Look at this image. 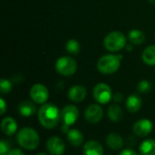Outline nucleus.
Masks as SVG:
<instances>
[{
	"instance_id": "nucleus-1",
	"label": "nucleus",
	"mask_w": 155,
	"mask_h": 155,
	"mask_svg": "<svg viewBox=\"0 0 155 155\" xmlns=\"http://www.w3.org/2000/svg\"><path fill=\"white\" fill-rule=\"evenodd\" d=\"M37 115L41 125L46 129H54L61 121V112L54 104H42Z\"/></svg>"
},
{
	"instance_id": "nucleus-2",
	"label": "nucleus",
	"mask_w": 155,
	"mask_h": 155,
	"mask_svg": "<svg viewBox=\"0 0 155 155\" xmlns=\"http://www.w3.org/2000/svg\"><path fill=\"white\" fill-rule=\"evenodd\" d=\"M16 141L23 149L33 151L38 147L40 143V137L35 129L31 127H24L18 132Z\"/></svg>"
},
{
	"instance_id": "nucleus-3",
	"label": "nucleus",
	"mask_w": 155,
	"mask_h": 155,
	"mask_svg": "<svg viewBox=\"0 0 155 155\" xmlns=\"http://www.w3.org/2000/svg\"><path fill=\"white\" fill-rule=\"evenodd\" d=\"M123 58L124 55L120 54L103 55L97 62V69L103 74H113L120 68Z\"/></svg>"
},
{
	"instance_id": "nucleus-4",
	"label": "nucleus",
	"mask_w": 155,
	"mask_h": 155,
	"mask_svg": "<svg viewBox=\"0 0 155 155\" xmlns=\"http://www.w3.org/2000/svg\"><path fill=\"white\" fill-rule=\"evenodd\" d=\"M80 115L79 110L75 105L68 104L64 106L61 111V122H62V132L67 134L71 129L70 127L74 125L78 120Z\"/></svg>"
},
{
	"instance_id": "nucleus-5",
	"label": "nucleus",
	"mask_w": 155,
	"mask_h": 155,
	"mask_svg": "<svg viewBox=\"0 0 155 155\" xmlns=\"http://www.w3.org/2000/svg\"><path fill=\"white\" fill-rule=\"evenodd\" d=\"M126 37L124 33L114 31L109 33L104 40V45L110 52H118L126 45Z\"/></svg>"
},
{
	"instance_id": "nucleus-6",
	"label": "nucleus",
	"mask_w": 155,
	"mask_h": 155,
	"mask_svg": "<svg viewBox=\"0 0 155 155\" xmlns=\"http://www.w3.org/2000/svg\"><path fill=\"white\" fill-rule=\"evenodd\" d=\"M76 69L77 64L70 56H62L55 62V70L61 75L71 76L76 72Z\"/></svg>"
},
{
	"instance_id": "nucleus-7",
	"label": "nucleus",
	"mask_w": 155,
	"mask_h": 155,
	"mask_svg": "<svg viewBox=\"0 0 155 155\" xmlns=\"http://www.w3.org/2000/svg\"><path fill=\"white\" fill-rule=\"evenodd\" d=\"M93 96L98 104H106L113 99V92L108 84L99 83L94 87Z\"/></svg>"
},
{
	"instance_id": "nucleus-8",
	"label": "nucleus",
	"mask_w": 155,
	"mask_h": 155,
	"mask_svg": "<svg viewBox=\"0 0 155 155\" xmlns=\"http://www.w3.org/2000/svg\"><path fill=\"white\" fill-rule=\"evenodd\" d=\"M30 97L32 101L37 104H46V101L49 98L48 89L42 84H35L30 89Z\"/></svg>"
},
{
	"instance_id": "nucleus-9",
	"label": "nucleus",
	"mask_w": 155,
	"mask_h": 155,
	"mask_svg": "<svg viewBox=\"0 0 155 155\" xmlns=\"http://www.w3.org/2000/svg\"><path fill=\"white\" fill-rule=\"evenodd\" d=\"M46 149L50 155H63L65 152V144L60 137L52 136L46 142Z\"/></svg>"
},
{
	"instance_id": "nucleus-10",
	"label": "nucleus",
	"mask_w": 155,
	"mask_h": 155,
	"mask_svg": "<svg viewBox=\"0 0 155 155\" xmlns=\"http://www.w3.org/2000/svg\"><path fill=\"white\" fill-rule=\"evenodd\" d=\"M104 116V110L99 104H91L89 105L85 112L84 117L85 120L90 124H97L99 123Z\"/></svg>"
},
{
	"instance_id": "nucleus-11",
	"label": "nucleus",
	"mask_w": 155,
	"mask_h": 155,
	"mask_svg": "<svg viewBox=\"0 0 155 155\" xmlns=\"http://www.w3.org/2000/svg\"><path fill=\"white\" fill-rule=\"evenodd\" d=\"M153 129V124L149 119L146 118L140 119L134 124L133 127L134 133L140 137H145L149 135L152 133Z\"/></svg>"
},
{
	"instance_id": "nucleus-12",
	"label": "nucleus",
	"mask_w": 155,
	"mask_h": 155,
	"mask_svg": "<svg viewBox=\"0 0 155 155\" xmlns=\"http://www.w3.org/2000/svg\"><path fill=\"white\" fill-rule=\"evenodd\" d=\"M87 94V91L84 86L76 84L72 86L68 91V97L71 101L74 103H80L83 102Z\"/></svg>"
},
{
	"instance_id": "nucleus-13",
	"label": "nucleus",
	"mask_w": 155,
	"mask_h": 155,
	"mask_svg": "<svg viewBox=\"0 0 155 155\" xmlns=\"http://www.w3.org/2000/svg\"><path fill=\"white\" fill-rule=\"evenodd\" d=\"M84 155H104L103 145L95 140L86 142L83 148Z\"/></svg>"
},
{
	"instance_id": "nucleus-14",
	"label": "nucleus",
	"mask_w": 155,
	"mask_h": 155,
	"mask_svg": "<svg viewBox=\"0 0 155 155\" xmlns=\"http://www.w3.org/2000/svg\"><path fill=\"white\" fill-rule=\"evenodd\" d=\"M105 142H106L107 146L113 151H118V150L122 149L124 146V139L117 133L109 134L106 136Z\"/></svg>"
},
{
	"instance_id": "nucleus-15",
	"label": "nucleus",
	"mask_w": 155,
	"mask_h": 155,
	"mask_svg": "<svg viewBox=\"0 0 155 155\" xmlns=\"http://www.w3.org/2000/svg\"><path fill=\"white\" fill-rule=\"evenodd\" d=\"M1 130L2 132L7 135L12 136L17 131V123L12 117H5L1 122Z\"/></svg>"
},
{
	"instance_id": "nucleus-16",
	"label": "nucleus",
	"mask_w": 155,
	"mask_h": 155,
	"mask_svg": "<svg viewBox=\"0 0 155 155\" xmlns=\"http://www.w3.org/2000/svg\"><path fill=\"white\" fill-rule=\"evenodd\" d=\"M35 103L31 101H23L18 104V113L20 115L24 117H30L33 116L36 113V107Z\"/></svg>"
},
{
	"instance_id": "nucleus-17",
	"label": "nucleus",
	"mask_w": 155,
	"mask_h": 155,
	"mask_svg": "<svg viewBox=\"0 0 155 155\" xmlns=\"http://www.w3.org/2000/svg\"><path fill=\"white\" fill-rule=\"evenodd\" d=\"M67 141L74 147H79L83 144L84 137L83 134L77 129H71L67 134Z\"/></svg>"
},
{
	"instance_id": "nucleus-18",
	"label": "nucleus",
	"mask_w": 155,
	"mask_h": 155,
	"mask_svg": "<svg viewBox=\"0 0 155 155\" xmlns=\"http://www.w3.org/2000/svg\"><path fill=\"white\" fill-rule=\"evenodd\" d=\"M143 105V101L141 97L137 94H131L126 100V108L130 113L138 112Z\"/></svg>"
},
{
	"instance_id": "nucleus-19",
	"label": "nucleus",
	"mask_w": 155,
	"mask_h": 155,
	"mask_svg": "<svg viewBox=\"0 0 155 155\" xmlns=\"http://www.w3.org/2000/svg\"><path fill=\"white\" fill-rule=\"evenodd\" d=\"M107 116L113 123H119L124 117V111L118 104H112L107 110Z\"/></svg>"
},
{
	"instance_id": "nucleus-20",
	"label": "nucleus",
	"mask_w": 155,
	"mask_h": 155,
	"mask_svg": "<svg viewBox=\"0 0 155 155\" xmlns=\"http://www.w3.org/2000/svg\"><path fill=\"white\" fill-rule=\"evenodd\" d=\"M142 59L147 65L155 66V45H150L143 50Z\"/></svg>"
},
{
	"instance_id": "nucleus-21",
	"label": "nucleus",
	"mask_w": 155,
	"mask_h": 155,
	"mask_svg": "<svg viewBox=\"0 0 155 155\" xmlns=\"http://www.w3.org/2000/svg\"><path fill=\"white\" fill-rule=\"evenodd\" d=\"M141 155H155V140L147 139L143 141L140 145Z\"/></svg>"
},
{
	"instance_id": "nucleus-22",
	"label": "nucleus",
	"mask_w": 155,
	"mask_h": 155,
	"mask_svg": "<svg viewBox=\"0 0 155 155\" xmlns=\"http://www.w3.org/2000/svg\"><path fill=\"white\" fill-rule=\"evenodd\" d=\"M128 38L133 45H142L145 41V35L139 29H133L129 32Z\"/></svg>"
},
{
	"instance_id": "nucleus-23",
	"label": "nucleus",
	"mask_w": 155,
	"mask_h": 155,
	"mask_svg": "<svg viewBox=\"0 0 155 155\" xmlns=\"http://www.w3.org/2000/svg\"><path fill=\"white\" fill-rule=\"evenodd\" d=\"M65 49L66 51L71 54H78L80 53V44L75 39H70L65 44Z\"/></svg>"
},
{
	"instance_id": "nucleus-24",
	"label": "nucleus",
	"mask_w": 155,
	"mask_h": 155,
	"mask_svg": "<svg viewBox=\"0 0 155 155\" xmlns=\"http://www.w3.org/2000/svg\"><path fill=\"white\" fill-rule=\"evenodd\" d=\"M13 88V84L10 80L7 79H1L0 80V92L3 94H9Z\"/></svg>"
},
{
	"instance_id": "nucleus-25",
	"label": "nucleus",
	"mask_w": 155,
	"mask_h": 155,
	"mask_svg": "<svg viewBox=\"0 0 155 155\" xmlns=\"http://www.w3.org/2000/svg\"><path fill=\"white\" fill-rule=\"evenodd\" d=\"M151 89H152V84L147 80H142V81H140L139 84H138V85H137V90L140 93H143V94H145V93L150 92Z\"/></svg>"
},
{
	"instance_id": "nucleus-26",
	"label": "nucleus",
	"mask_w": 155,
	"mask_h": 155,
	"mask_svg": "<svg viewBox=\"0 0 155 155\" xmlns=\"http://www.w3.org/2000/svg\"><path fill=\"white\" fill-rule=\"evenodd\" d=\"M10 151H11V149H10L9 142L5 141V140H1V142H0V155H7Z\"/></svg>"
},
{
	"instance_id": "nucleus-27",
	"label": "nucleus",
	"mask_w": 155,
	"mask_h": 155,
	"mask_svg": "<svg viewBox=\"0 0 155 155\" xmlns=\"http://www.w3.org/2000/svg\"><path fill=\"white\" fill-rule=\"evenodd\" d=\"M124 94H123L122 93L117 92V93H115V94H113V100H114L116 104L122 103V102L124 101Z\"/></svg>"
},
{
	"instance_id": "nucleus-28",
	"label": "nucleus",
	"mask_w": 155,
	"mask_h": 155,
	"mask_svg": "<svg viewBox=\"0 0 155 155\" xmlns=\"http://www.w3.org/2000/svg\"><path fill=\"white\" fill-rule=\"evenodd\" d=\"M6 108H7V106H6V104H5V100L3 98H0V114L1 115L5 114V113L6 111Z\"/></svg>"
},
{
	"instance_id": "nucleus-29",
	"label": "nucleus",
	"mask_w": 155,
	"mask_h": 155,
	"mask_svg": "<svg viewBox=\"0 0 155 155\" xmlns=\"http://www.w3.org/2000/svg\"><path fill=\"white\" fill-rule=\"evenodd\" d=\"M119 155H138L137 154V153L136 152H134V150H132V149H124V150H123L121 153H120V154Z\"/></svg>"
},
{
	"instance_id": "nucleus-30",
	"label": "nucleus",
	"mask_w": 155,
	"mask_h": 155,
	"mask_svg": "<svg viewBox=\"0 0 155 155\" xmlns=\"http://www.w3.org/2000/svg\"><path fill=\"white\" fill-rule=\"evenodd\" d=\"M7 155H25L22 150L18 149V148H15V149H11V151L8 153Z\"/></svg>"
},
{
	"instance_id": "nucleus-31",
	"label": "nucleus",
	"mask_w": 155,
	"mask_h": 155,
	"mask_svg": "<svg viewBox=\"0 0 155 155\" xmlns=\"http://www.w3.org/2000/svg\"><path fill=\"white\" fill-rule=\"evenodd\" d=\"M133 45V44H132ZM131 44H127L126 45H125V48H126V50L128 51V52H131V51H133V45H132Z\"/></svg>"
},
{
	"instance_id": "nucleus-32",
	"label": "nucleus",
	"mask_w": 155,
	"mask_h": 155,
	"mask_svg": "<svg viewBox=\"0 0 155 155\" xmlns=\"http://www.w3.org/2000/svg\"><path fill=\"white\" fill-rule=\"evenodd\" d=\"M36 155H50V154H47V153H37Z\"/></svg>"
},
{
	"instance_id": "nucleus-33",
	"label": "nucleus",
	"mask_w": 155,
	"mask_h": 155,
	"mask_svg": "<svg viewBox=\"0 0 155 155\" xmlns=\"http://www.w3.org/2000/svg\"><path fill=\"white\" fill-rule=\"evenodd\" d=\"M149 2L153 5H155V0H149Z\"/></svg>"
}]
</instances>
